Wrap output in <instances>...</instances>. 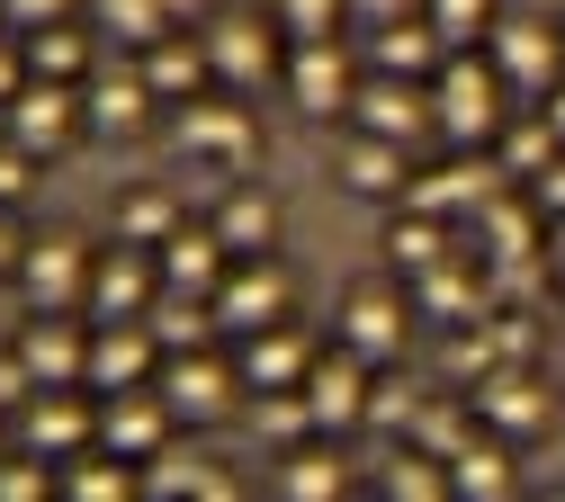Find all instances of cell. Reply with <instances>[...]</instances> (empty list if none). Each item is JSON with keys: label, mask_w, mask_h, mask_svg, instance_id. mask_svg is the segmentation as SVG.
Returning a JSON list of instances; mask_svg holds the SVG:
<instances>
[{"label": "cell", "mask_w": 565, "mask_h": 502, "mask_svg": "<svg viewBox=\"0 0 565 502\" xmlns=\"http://www.w3.org/2000/svg\"><path fill=\"white\" fill-rule=\"evenodd\" d=\"M512 90H503V72H493V54L484 45H458L440 72H431V126L449 135V143H493L503 135V108Z\"/></svg>", "instance_id": "obj_1"}, {"label": "cell", "mask_w": 565, "mask_h": 502, "mask_svg": "<svg viewBox=\"0 0 565 502\" xmlns=\"http://www.w3.org/2000/svg\"><path fill=\"white\" fill-rule=\"evenodd\" d=\"M484 54H493V72H503V90H521V99H547V90L565 82V28H539V19H493Z\"/></svg>", "instance_id": "obj_2"}, {"label": "cell", "mask_w": 565, "mask_h": 502, "mask_svg": "<svg viewBox=\"0 0 565 502\" xmlns=\"http://www.w3.org/2000/svg\"><path fill=\"white\" fill-rule=\"evenodd\" d=\"M198 36H206V54H216V82H234V90H260L269 72H288V54H278L288 28H260V19L216 10V19H198Z\"/></svg>", "instance_id": "obj_3"}, {"label": "cell", "mask_w": 565, "mask_h": 502, "mask_svg": "<svg viewBox=\"0 0 565 502\" xmlns=\"http://www.w3.org/2000/svg\"><path fill=\"white\" fill-rule=\"evenodd\" d=\"M216 323L225 332H260V323H288V269L269 252H243L216 287Z\"/></svg>", "instance_id": "obj_4"}, {"label": "cell", "mask_w": 565, "mask_h": 502, "mask_svg": "<svg viewBox=\"0 0 565 502\" xmlns=\"http://www.w3.org/2000/svg\"><path fill=\"white\" fill-rule=\"evenodd\" d=\"M369 359L360 350H315V369H306V413H315V430H350V421H369Z\"/></svg>", "instance_id": "obj_5"}, {"label": "cell", "mask_w": 565, "mask_h": 502, "mask_svg": "<svg viewBox=\"0 0 565 502\" xmlns=\"http://www.w3.org/2000/svg\"><path fill=\"white\" fill-rule=\"evenodd\" d=\"M467 404H476L484 430H503V440H521V430H547V386L521 369V359H493V369L467 386Z\"/></svg>", "instance_id": "obj_6"}, {"label": "cell", "mask_w": 565, "mask_h": 502, "mask_svg": "<svg viewBox=\"0 0 565 502\" xmlns=\"http://www.w3.org/2000/svg\"><path fill=\"white\" fill-rule=\"evenodd\" d=\"M288 90H297L306 117H350V99H360V63H350L341 36H315V45L288 54Z\"/></svg>", "instance_id": "obj_7"}, {"label": "cell", "mask_w": 565, "mask_h": 502, "mask_svg": "<svg viewBox=\"0 0 565 502\" xmlns=\"http://www.w3.org/2000/svg\"><path fill=\"white\" fill-rule=\"evenodd\" d=\"M171 395L162 386H117L108 404H99V449H117V458H135V467H145L162 440H171Z\"/></svg>", "instance_id": "obj_8"}, {"label": "cell", "mask_w": 565, "mask_h": 502, "mask_svg": "<svg viewBox=\"0 0 565 502\" xmlns=\"http://www.w3.org/2000/svg\"><path fill=\"white\" fill-rule=\"evenodd\" d=\"M350 117H360V135H395V143H413L422 126H431V82H413V72H360V99H350Z\"/></svg>", "instance_id": "obj_9"}, {"label": "cell", "mask_w": 565, "mask_h": 502, "mask_svg": "<svg viewBox=\"0 0 565 502\" xmlns=\"http://www.w3.org/2000/svg\"><path fill=\"white\" fill-rule=\"evenodd\" d=\"M153 323L145 314H108L99 332H90V369H82V386H99V395H117V386H145L153 377Z\"/></svg>", "instance_id": "obj_10"}, {"label": "cell", "mask_w": 565, "mask_h": 502, "mask_svg": "<svg viewBox=\"0 0 565 502\" xmlns=\"http://www.w3.org/2000/svg\"><path fill=\"white\" fill-rule=\"evenodd\" d=\"M153 269H162V287H180V297H216L225 269H234V252H225L216 225H171L153 243Z\"/></svg>", "instance_id": "obj_11"}, {"label": "cell", "mask_w": 565, "mask_h": 502, "mask_svg": "<svg viewBox=\"0 0 565 502\" xmlns=\"http://www.w3.org/2000/svg\"><path fill=\"white\" fill-rule=\"evenodd\" d=\"M234 386H243V369H225L216 350H171V369H162V395H171L180 421H216V413H234Z\"/></svg>", "instance_id": "obj_12"}, {"label": "cell", "mask_w": 565, "mask_h": 502, "mask_svg": "<svg viewBox=\"0 0 565 502\" xmlns=\"http://www.w3.org/2000/svg\"><path fill=\"white\" fill-rule=\"evenodd\" d=\"M19 430H28L36 458H73L82 440H99V413H90L73 386H36V395L19 404Z\"/></svg>", "instance_id": "obj_13"}, {"label": "cell", "mask_w": 565, "mask_h": 502, "mask_svg": "<svg viewBox=\"0 0 565 502\" xmlns=\"http://www.w3.org/2000/svg\"><path fill=\"white\" fill-rule=\"evenodd\" d=\"M19 287H28L36 314H73V306H90V252L82 243H36L19 260Z\"/></svg>", "instance_id": "obj_14"}, {"label": "cell", "mask_w": 565, "mask_h": 502, "mask_svg": "<svg viewBox=\"0 0 565 502\" xmlns=\"http://www.w3.org/2000/svg\"><path fill=\"white\" fill-rule=\"evenodd\" d=\"M73 126H90V117H82V90H73V82H45V72H28V90L10 99V135L28 143V153H54Z\"/></svg>", "instance_id": "obj_15"}, {"label": "cell", "mask_w": 565, "mask_h": 502, "mask_svg": "<svg viewBox=\"0 0 565 502\" xmlns=\"http://www.w3.org/2000/svg\"><path fill=\"white\" fill-rule=\"evenodd\" d=\"M162 297V269L145 260V243H117V252H99L90 260V314L108 323V314H145Z\"/></svg>", "instance_id": "obj_16"}, {"label": "cell", "mask_w": 565, "mask_h": 502, "mask_svg": "<svg viewBox=\"0 0 565 502\" xmlns=\"http://www.w3.org/2000/svg\"><path fill=\"white\" fill-rule=\"evenodd\" d=\"M404 323H413V297H395V287H360V297L341 306V341L360 350L369 369H386L404 350Z\"/></svg>", "instance_id": "obj_17"}, {"label": "cell", "mask_w": 565, "mask_h": 502, "mask_svg": "<svg viewBox=\"0 0 565 502\" xmlns=\"http://www.w3.org/2000/svg\"><path fill=\"white\" fill-rule=\"evenodd\" d=\"M243 386L252 395H278V386H306V369H315V341L306 332H288V323H260V332H243Z\"/></svg>", "instance_id": "obj_18"}, {"label": "cell", "mask_w": 565, "mask_h": 502, "mask_svg": "<svg viewBox=\"0 0 565 502\" xmlns=\"http://www.w3.org/2000/svg\"><path fill=\"white\" fill-rule=\"evenodd\" d=\"M180 153H198V162H252V108L180 99Z\"/></svg>", "instance_id": "obj_19"}, {"label": "cell", "mask_w": 565, "mask_h": 502, "mask_svg": "<svg viewBox=\"0 0 565 502\" xmlns=\"http://www.w3.org/2000/svg\"><path fill=\"white\" fill-rule=\"evenodd\" d=\"M145 82H153V99H198L206 82H216V54H206V36H189V28L180 36L162 28L145 45Z\"/></svg>", "instance_id": "obj_20"}, {"label": "cell", "mask_w": 565, "mask_h": 502, "mask_svg": "<svg viewBox=\"0 0 565 502\" xmlns=\"http://www.w3.org/2000/svg\"><path fill=\"white\" fill-rule=\"evenodd\" d=\"M19 359H28V377L36 386H82V369H90V341L63 323V314H36L28 332H19Z\"/></svg>", "instance_id": "obj_21"}, {"label": "cell", "mask_w": 565, "mask_h": 502, "mask_svg": "<svg viewBox=\"0 0 565 502\" xmlns=\"http://www.w3.org/2000/svg\"><path fill=\"white\" fill-rule=\"evenodd\" d=\"M556 153H565V135L547 126V108H512V117H503V135H493V162L512 171V189H530Z\"/></svg>", "instance_id": "obj_22"}, {"label": "cell", "mask_w": 565, "mask_h": 502, "mask_svg": "<svg viewBox=\"0 0 565 502\" xmlns=\"http://www.w3.org/2000/svg\"><path fill=\"white\" fill-rule=\"evenodd\" d=\"M449 63V45H440V28L431 19H386V28H369V72H440Z\"/></svg>", "instance_id": "obj_23"}, {"label": "cell", "mask_w": 565, "mask_h": 502, "mask_svg": "<svg viewBox=\"0 0 565 502\" xmlns=\"http://www.w3.org/2000/svg\"><path fill=\"white\" fill-rule=\"evenodd\" d=\"M153 108H162V99H153V82H145V63H135V72H99V82L82 90V117L108 126V135H135Z\"/></svg>", "instance_id": "obj_24"}, {"label": "cell", "mask_w": 565, "mask_h": 502, "mask_svg": "<svg viewBox=\"0 0 565 502\" xmlns=\"http://www.w3.org/2000/svg\"><path fill=\"white\" fill-rule=\"evenodd\" d=\"M449 484H458L467 502H512V493H521V476H512L503 430H493V440H467V449L449 458Z\"/></svg>", "instance_id": "obj_25"}, {"label": "cell", "mask_w": 565, "mask_h": 502, "mask_svg": "<svg viewBox=\"0 0 565 502\" xmlns=\"http://www.w3.org/2000/svg\"><path fill=\"white\" fill-rule=\"evenodd\" d=\"M386 252H395V269H404V278H422V269H440V260H458L467 243L449 234V215H422V206H404V225L386 234Z\"/></svg>", "instance_id": "obj_26"}, {"label": "cell", "mask_w": 565, "mask_h": 502, "mask_svg": "<svg viewBox=\"0 0 565 502\" xmlns=\"http://www.w3.org/2000/svg\"><path fill=\"white\" fill-rule=\"evenodd\" d=\"M341 180L360 189V197H404V189H413L404 143H395V135H360V143H350V162H341Z\"/></svg>", "instance_id": "obj_27"}, {"label": "cell", "mask_w": 565, "mask_h": 502, "mask_svg": "<svg viewBox=\"0 0 565 502\" xmlns=\"http://www.w3.org/2000/svg\"><path fill=\"white\" fill-rule=\"evenodd\" d=\"M145 493H162V502H171V493H216V502H225L234 484H225L216 467H206L198 449H171V440H162V449L145 458Z\"/></svg>", "instance_id": "obj_28"}, {"label": "cell", "mask_w": 565, "mask_h": 502, "mask_svg": "<svg viewBox=\"0 0 565 502\" xmlns=\"http://www.w3.org/2000/svg\"><path fill=\"white\" fill-rule=\"evenodd\" d=\"M216 234H225V252L243 260V252H269V234H278V206L260 197V189H234L225 206H216Z\"/></svg>", "instance_id": "obj_29"}, {"label": "cell", "mask_w": 565, "mask_h": 502, "mask_svg": "<svg viewBox=\"0 0 565 502\" xmlns=\"http://www.w3.org/2000/svg\"><path fill=\"white\" fill-rule=\"evenodd\" d=\"M377 484H386L395 502H440V493H458V484H449V458H431L422 440H413V449H395Z\"/></svg>", "instance_id": "obj_30"}, {"label": "cell", "mask_w": 565, "mask_h": 502, "mask_svg": "<svg viewBox=\"0 0 565 502\" xmlns=\"http://www.w3.org/2000/svg\"><path fill=\"white\" fill-rule=\"evenodd\" d=\"M28 45V72H45V82H82V72H90V36L82 28H36V36H19Z\"/></svg>", "instance_id": "obj_31"}, {"label": "cell", "mask_w": 565, "mask_h": 502, "mask_svg": "<svg viewBox=\"0 0 565 502\" xmlns=\"http://www.w3.org/2000/svg\"><path fill=\"white\" fill-rule=\"evenodd\" d=\"M422 19H431V28H440V45L458 54V45H484V36H493L503 0H422Z\"/></svg>", "instance_id": "obj_32"}, {"label": "cell", "mask_w": 565, "mask_h": 502, "mask_svg": "<svg viewBox=\"0 0 565 502\" xmlns=\"http://www.w3.org/2000/svg\"><path fill=\"white\" fill-rule=\"evenodd\" d=\"M63 493H73V502H126V493H145V476H135V458H90V467H73V476H63Z\"/></svg>", "instance_id": "obj_33"}, {"label": "cell", "mask_w": 565, "mask_h": 502, "mask_svg": "<svg viewBox=\"0 0 565 502\" xmlns=\"http://www.w3.org/2000/svg\"><path fill=\"white\" fill-rule=\"evenodd\" d=\"M90 10H99V36H117V45H153L171 28L162 0H90Z\"/></svg>", "instance_id": "obj_34"}, {"label": "cell", "mask_w": 565, "mask_h": 502, "mask_svg": "<svg viewBox=\"0 0 565 502\" xmlns=\"http://www.w3.org/2000/svg\"><path fill=\"white\" fill-rule=\"evenodd\" d=\"M350 476H341V458L332 449H297L288 458V476H278V493H288V502H332Z\"/></svg>", "instance_id": "obj_35"}, {"label": "cell", "mask_w": 565, "mask_h": 502, "mask_svg": "<svg viewBox=\"0 0 565 502\" xmlns=\"http://www.w3.org/2000/svg\"><path fill=\"white\" fill-rule=\"evenodd\" d=\"M350 0H278V28H288V45H315V36H341Z\"/></svg>", "instance_id": "obj_36"}, {"label": "cell", "mask_w": 565, "mask_h": 502, "mask_svg": "<svg viewBox=\"0 0 565 502\" xmlns=\"http://www.w3.org/2000/svg\"><path fill=\"white\" fill-rule=\"evenodd\" d=\"M493 359H503V341H493V314H484V323H467V332H449V377H467V386H476Z\"/></svg>", "instance_id": "obj_37"}, {"label": "cell", "mask_w": 565, "mask_h": 502, "mask_svg": "<svg viewBox=\"0 0 565 502\" xmlns=\"http://www.w3.org/2000/svg\"><path fill=\"white\" fill-rule=\"evenodd\" d=\"M467 413H476V404H467ZM467 413H458V404H422V421H413V440L431 449V458H458V449H467Z\"/></svg>", "instance_id": "obj_38"}, {"label": "cell", "mask_w": 565, "mask_h": 502, "mask_svg": "<svg viewBox=\"0 0 565 502\" xmlns=\"http://www.w3.org/2000/svg\"><path fill=\"white\" fill-rule=\"evenodd\" d=\"M369 421H377V430H413V421H422V395H413L404 377H377V386H369Z\"/></svg>", "instance_id": "obj_39"}, {"label": "cell", "mask_w": 565, "mask_h": 502, "mask_svg": "<svg viewBox=\"0 0 565 502\" xmlns=\"http://www.w3.org/2000/svg\"><path fill=\"white\" fill-rule=\"evenodd\" d=\"M171 225H180V215H171V197H135V206H126V243H145V252H153Z\"/></svg>", "instance_id": "obj_40"}, {"label": "cell", "mask_w": 565, "mask_h": 502, "mask_svg": "<svg viewBox=\"0 0 565 502\" xmlns=\"http://www.w3.org/2000/svg\"><path fill=\"white\" fill-rule=\"evenodd\" d=\"M45 467H54V458H36V449H28V467H0V502H36V493H54Z\"/></svg>", "instance_id": "obj_41"}, {"label": "cell", "mask_w": 565, "mask_h": 502, "mask_svg": "<svg viewBox=\"0 0 565 502\" xmlns=\"http://www.w3.org/2000/svg\"><path fill=\"white\" fill-rule=\"evenodd\" d=\"M28 180H36V153H28L19 135H0V206H10V197H28Z\"/></svg>", "instance_id": "obj_42"}, {"label": "cell", "mask_w": 565, "mask_h": 502, "mask_svg": "<svg viewBox=\"0 0 565 502\" xmlns=\"http://www.w3.org/2000/svg\"><path fill=\"white\" fill-rule=\"evenodd\" d=\"M73 0H0V19H10V36H36V28H54Z\"/></svg>", "instance_id": "obj_43"}, {"label": "cell", "mask_w": 565, "mask_h": 502, "mask_svg": "<svg viewBox=\"0 0 565 502\" xmlns=\"http://www.w3.org/2000/svg\"><path fill=\"white\" fill-rule=\"evenodd\" d=\"M28 395H36V377H28V359H19V350H0V413H19Z\"/></svg>", "instance_id": "obj_44"}, {"label": "cell", "mask_w": 565, "mask_h": 502, "mask_svg": "<svg viewBox=\"0 0 565 502\" xmlns=\"http://www.w3.org/2000/svg\"><path fill=\"white\" fill-rule=\"evenodd\" d=\"M360 28H386V19H422V0H350Z\"/></svg>", "instance_id": "obj_45"}, {"label": "cell", "mask_w": 565, "mask_h": 502, "mask_svg": "<svg viewBox=\"0 0 565 502\" xmlns=\"http://www.w3.org/2000/svg\"><path fill=\"white\" fill-rule=\"evenodd\" d=\"M530 197H539V215H565V153H556V162L530 180Z\"/></svg>", "instance_id": "obj_46"}, {"label": "cell", "mask_w": 565, "mask_h": 502, "mask_svg": "<svg viewBox=\"0 0 565 502\" xmlns=\"http://www.w3.org/2000/svg\"><path fill=\"white\" fill-rule=\"evenodd\" d=\"M19 90H28V45H19V54H10V36H0V108H10V99H19Z\"/></svg>", "instance_id": "obj_47"}, {"label": "cell", "mask_w": 565, "mask_h": 502, "mask_svg": "<svg viewBox=\"0 0 565 502\" xmlns=\"http://www.w3.org/2000/svg\"><path fill=\"white\" fill-rule=\"evenodd\" d=\"M28 260V243H19V225H10V206H0V269H19Z\"/></svg>", "instance_id": "obj_48"}, {"label": "cell", "mask_w": 565, "mask_h": 502, "mask_svg": "<svg viewBox=\"0 0 565 502\" xmlns=\"http://www.w3.org/2000/svg\"><path fill=\"white\" fill-rule=\"evenodd\" d=\"M162 10H171L180 28H189V19H216V10H206V0H162Z\"/></svg>", "instance_id": "obj_49"}, {"label": "cell", "mask_w": 565, "mask_h": 502, "mask_svg": "<svg viewBox=\"0 0 565 502\" xmlns=\"http://www.w3.org/2000/svg\"><path fill=\"white\" fill-rule=\"evenodd\" d=\"M539 108H547V126H556V135H565V82H556V90H547V99H539Z\"/></svg>", "instance_id": "obj_50"}, {"label": "cell", "mask_w": 565, "mask_h": 502, "mask_svg": "<svg viewBox=\"0 0 565 502\" xmlns=\"http://www.w3.org/2000/svg\"><path fill=\"white\" fill-rule=\"evenodd\" d=\"M0 36H10V19H0Z\"/></svg>", "instance_id": "obj_51"}]
</instances>
